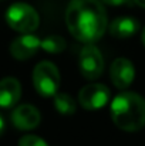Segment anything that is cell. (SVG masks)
Segmentation results:
<instances>
[{"instance_id": "obj_1", "label": "cell", "mask_w": 145, "mask_h": 146, "mask_svg": "<svg viewBox=\"0 0 145 146\" xmlns=\"http://www.w3.org/2000/svg\"><path fill=\"white\" fill-rule=\"evenodd\" d=\"M65 24L74 38L90 44L100 40L107 27V11L101 0H71L65 10Z\"/></svg>"}, {"instance_id": "obj_2", "label": "cell", "mask_w": 145, "mask_h": 146, "mask_svg": "<svg viewBox=\"0 0 145 146\" xmlns=\"http://www.w3.org/2000/svg\"><path fill=\"white\" fill-rule=\"evenodd\" d=\"M111 118L125 132H137L145 126V99L137 92H121L111 102Z\"/></svg>"}, {"instance_id": "obj_3", "label": "cell", "mask_w": 145, "mask_h": 146, "mask_svg": "<svg viewBox=\"0 0 145 146\" xmlns=\"http://www.w3.org/2000/svg\"><path fill=\"white\" fill-rule=\"evenodd\" d=\"M6 21L9 27L19 33H31L40 24L39 13L27 3H14L6 11Z\"/></svg>"}, {"instance_id": "obj_4", "label": "cell", "mask_w": 145, "mask_h": 146, "mask_svg": "<svg viewBox=\"0 0 145 146\" xmlns=\"http://www.w3.org/2000/svg\"><path fill=\"white\" fill-rule=\"evenodd\" d=\"M33 85L41 97H54L60 87L58 68L51 61L39 62L33 70Z\"/></svg>"}, {"instance_id": "obj_5", "label": "cell", "mask_w": 145, "mask_h": 146, "mask_svg": "<svg viewBox=\"0 0 145 146\" xmlns=\"http://www.w3.org/2000/svg\"><path fill=\"white\" fill-rule=\"evenodd\" d=\"M78 67L80 72L84 78L94 81L97 80L102 71H104V58L100 52V50L93 43L87 44L84 48L81 50L80 57H78Z\"/></svg>"}, {"instance_id": "obj_6", "label": "cell", "mask_w": 145, "mask_h": 146, "mask_svg": "<svg viewBox=\"0 0 145 146\" xmlns=\"http://www.w3.org/2000/svg\"><path fill=\"white\" fill-rule=\"evenodd\" d=\"M110 101V90L104 84H88L78 92V102L87 111L104 108Z\"/></svg>"}, {"instance_id": "obj_7", "label": "cell", "mask_w": 145, "mask_h": 146, "mask_svg": "<svg viewBox=\"0 0 145 146\" xmlns=\"http://www.w3.org/2000/svg\"><path fill=\"white\" fill-rule=\"evenodd\" d=\"M110 77H111V82L118 90L128 88L135 78L134 64L128 58H122V57L115 58L110 68Z\"/></svg>"}, {"instance_id": "obj_8", "label": "cell", "mask_w": 145, "mask_h": 146, "mask_svg": "<svg viewBox=\"0 0 145 146\" xmlns=\"http://www.w3.org/2000/svg\"><path fill=\"white\" fill-rule=\"evenodd\" d=\"M40 121H41V115H40L39 109L29 104L20 105V106L14 108V111L11 112L13 125L21 131H31V129L37 128Z\"/></svg>"}, {"instance_id": "obj_9", "label": "cell", "mask_w": 145, "mask_h": 146, "mask_svg": "<svg viewBox=\"0 0 145 146\" xmlns=\"http://www.w3.org/2000/svg\"><path fill=\"white\" fill-rule=\"evenodd\" d=\"M40 47H41V41L36 36L26 33V34L17 37L16 40H13V43L10 44V54L16 60L23 61V60L31 58Z\"/></svg>"}, {"instance_id": "obj_10", "label": "cell", "mask_w": 145, "mask_h": 146, "mask_svg": "<svg viewBox=\"0 0 145 146\" xmlns=\"http://www.w3.org/2000/svg\"><path fill=\"white\" fill-rule=\"evenodd\" d=\"M21 97V85L13 77L0 80V108L14 106Z\"/></svg>"}, {"instance_id": "obj_11", "label": "cell", "mask_w": 145, "mask_h": 146, "mask_svg": "<svg viewBox=\"0 0 145 146\" xmlns=\"http://www.w3.org/2000/svg\"><path fill=\"white\" fill-rule=\"evenodd\" d=\"M140 30V23L134 17H117L110 24V33L115 38H130Z\"/></svg>"}, {"instance_id": "obj_12", "label": "cell", "mask_w": 145, "mask_h": 146, "mask_svg": "<svg viewBox=\"0 0 145 146\" xmlns=\"http://www.w3.org/2000/svg\"><path fill=\"white\" fill-rule=\"evenodd\" d=\"M53 101H54V108L61 113V115H73L77 109V105H76V101L74 98L71 97L70 94H55L53 97Z\"/></svg>"}, {"instance_id": "obj_13", "label": "cell", "mask_w": 145, "mask_h": 146, "mask_svg": "<svg viewBox=\"0 0 145 146\" xmlns=\"http://www.w3.org/2000/svg\"><path fill=\"white\" fill-rule=\"evenodd\" d=\"M41 48L50 54H60L65 48V40L61 36H48L41 40Z\"/></svg>"}, {"instance_id": "obj_14", "label": "cell", "mask_w": 145, "mask_h": 146, "mask_svg": "<svg viewBox=\"0 0 145 146\" xmlns=\"http://www.w3.org/2000/svg\"><path fill=\"white\" fill-rule=\"evenodd\" d=\"M19 146H48V143L41 139L40 136L36 135H24L23 138H20Z\"/></svg>"}, {"instance_id": "obj_15", "label": "cell", "mask_w": 145, "mask_h": 146, "mask_svg": "<svg viewBox=\"0 0 145 146\" xmlns=\"http://www.w3.org/2000/svg\"><path fill=\"white\" fill-rule=\"evenodd\" d=\"M101 1L108 6H130L132 3V0H101Z\"/></svg>"}, {"instance_id": "obj_16", "label": "cell", "mask_w": 145, "mask_h": 146, "mask_svg": "<svg viewBox=\"0 0 145 146\" xmlns=\"http://www.w3.org/2000/svg\"><path fill=\"white\" fill-rule=\"evenodd\" d=\"M135 4H138L140 7H142V9H145V0H132Z\"/></svg>"}, {"instance_id": "obj_17", "label": "cell", "mask_w": 145, "mask_h": 146, "mask_svg": "<svg viewBox=\"0 0 145 146\" xmlns=\"http://www.w3.org/2000/svg\"><path fill=\"white\" fill-rule=\"evenodd\" d=\"M3 131H4V121H3L1 116H0V135L3 133Z\"/></svg>"}, {"instance_id": "obj_18", "label": "cell", "mask_w": 145, "mask_h": 146, "mask_svg": "<svg viewBox=\"0 0 145 146\" xmlns=\"http://www.w3.org/2000/svg\"><path fill=\"white\" fill-rule=\"evenodd\" d=\"M141 38H142V44H144V47H145V29L142 30V36H141Z\"/></svg>"}]
</instances>
